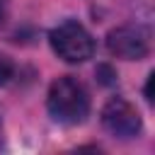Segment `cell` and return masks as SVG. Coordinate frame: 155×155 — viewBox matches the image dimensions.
<instances>
[{
  "mask_svg": "<svg viewBox=\"0 0 155 155\" xmlns=\"http://www.w3.org/2000/svg\"><path fill=\"white\" fill-rule=\"evenodd\" d=\"M46 107H48V114L58 124L75 126V124H82L85 116L90 114V92L78 78L61 75L48 87Z\"/></svg>",
  "mask_w": 155,
  "mask_h": 155,
  "instance_id": "cell-1",
  "label": "cell"
},
{
  "mask_svg": "<svg viewBox=\"0 0 155 155\" xmlns=\"http://www.w3.org/2000/svg\"><path fill=\"white\" fill-rule=\"evenodd\" d=\"M48 41H51L53 53L61 61L73 63V65L90 61L92 53H94L92 34L75 19H68V22H61L58 27H53L51 34H48Z\"/></svg>",
  "mask_w": 155,
  "mask_h": 155,
  "instance_id": "cell-2",
  "label": "cell"
},
{
  "mask_svg": "<svg viewBox=\"0 0 155 155\" xmlns=\"http://www.w3.org/2000/svg\"><path fill=\"white\" fill-rule=\"evenodd\" d=\"M107 48L121 61H140L150 53V29L143 24H121L107 34Z\"/></svg>",
  "mask_w": 155,
  "mask_h": 155,
  "instance_id": "cell-3",
  "label": "cell"
},
{
  "mask_svg": "<svg viewBox=\"0 0 155 155\" xmlns=\"http://www.w3.org/2000/svg\"><path fill=\"white\" fill-rule=\"evenodd\" d=\"M102 126L116 138H136L140 133V114L128 99L114 97L102 109Z\"/></svg>",
  "mask_w": 155,
  "mask_h": 155,
  "instance_id": "cell-4",
  "label": "cell"
}]
</instances>
